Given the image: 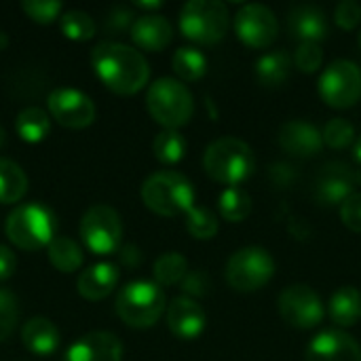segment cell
<instances>
[{
  "instance_id": "obj_27",
  "label": "cell",
  "mask_w": 361,
  "mask_h": 361,
  "mask_svg": "<svg viewBox=\"0 0 361 361\" xmlns=\"http://www.w3.org/2000/svg\"><path fill=\"white\" fill-rule=\"evenodd\" d=\"M15 127H17V133L25 140V142H40L44 140V135L49 133L51 129V123H49V114L38 108V106H27L23 108L17 118H15Z\"/></svg>"
},
{
  "instance_id": "obj_35",
  "label": "cell",
  "mask_w": 361,
  "mask_h": 361,
  "mask_svg": "<svg viewBox=\"0 0 361 361\" xmlns=\"http://www.w3.org/2000/svg\"><path fill=\"white\" fill-rule=\"evenodd\" d=\"M19 322V300L11 290L0 288V343L6 341Z\"/></svg>"
},
{
  "instance_id": "obj_22",
  "label": "cell",
  "mask_w": 361,
  "mask_h": 361,
  "mask_svg": "<svg viewBox=\"0 0 361 361\" xmlns=\"http://www.w3.org/2000/svg\"><path fill=\"white\" fill-rule=\"evenodd\" d=\"M21 341L23 345L36 353V355H51L59 347V330L57 326L47 317H32L21 328Z\"/></svg>"
},
{
  "instance_id": "obj_11",
  "label": "cell",
  "mask_w": 361,
  "mask_h": 361,
  "mask_svg": "<svg viewBox=\"0 0 361 361\" xmlns=\"http://www.w3.org/2000/svg\"><path fill=\"white\" fill-rule=\"evenodd\" d=\"M279 313L288 326L298 328V330H311L324 322L326 307L313 288L305 283H296L281 292Z\"/></svg>"
},
{
  "instance_id": "obj_36",
  "label": "cell",
  "mask_w": 361,
  "mask_h": 361,
  "mask_svg": "<svg viewBox=\"0 0 361 361\" xmlns=\"http://www.w3.org/2000/svg\"><path fill=\"white\" fill-rule=\"evenodd\" d=\"M294 63L300 72L313 74L324 63V51L317 42H300L294 55Z\"/></svg>"
},
{
  "instance_id": "obj_41",
  "label": "cell",
  "mask_w": 361,
  "mask_h": 361,
  "mask_svg": "<svg viewBox=\"0 0 361 361\" xmlns=\"http://www.w3.org/2000/svg\"><path fill=\"white\" fill-rule=\"evenodd\" d=\"M104 25H106V32H110V34H114V32H125V30L131 32L133 13H131L127 6H123V4L112 6L110 13H108V17H106V23H104Z\"/></svg>"
},
{
  "instance_id": "obj_31",
  "label": "cell",
  "mask_w": 361,
  "mask_h": 361,
  "mask_svg": "<svg viewBox=\"0 0 361 361\" xmlns=\"http://www.w3.org/2000/svg\"><path fill=\"white\" fill-rule=\"evenodd\" d=\"M152 150H154V157L161 163L173 165V163H180L184 159V154H186V140H184V135L178 129H163L154 137Z\"/></svg>"
},
{
  "instance_id": "obj_23",
  "label": "cell",
  "mask_w": 361,
  "mask_h": 361,
  "mask_svg": "<svg viewBox=\"0 0 361 361\" xmlns=\"http://www.w3.org/2000/svg\"><path fill=\"white\" fill-rule=\"evenodd\" d=\"M330 319L341 328H351L361 319V292L353 286H345L334 292L330 307Z\"/></svg>"
},
{
  "instance_id": "obj_29",
  "label": "cell",
  "mask_w": 361,
  "mask_h": 361,
  "mask_svg": "<svg viewBox=\"0 0 361 361\" xmlns=\"http://www.w3.org/2000/svg\"><path fill=\"white\" fill-rule=\"evenodd\" d=\"M218 207H220V214L224 220L243 222L252 214V197L243 188L233 186V188L222 190V195L218 199Z\"/></svg>"
},
{
  "instance_id": "obj_1",
  "label": "cell",
  "mask_w": 361,
  "mask_h": 361,
  "mask_svg": "<svg viewBox=\"0 0 361 361\" xmlns=\"http://www.w3.org/2000/svg\"><path fill=\"white\" fill-rule=\"evenodd\" d=\"M91 63L99 80L123 95L137 93L150 78V66L146 57L116 40H102L91 51Z\"/></svg>"
},
{
  "instance_id": "obj_9",
  "label": "cell",
  "mask_w": 361,
  "mask_h": 361,
  "mask_svg": "<svg viewBox=\"0 0 361 361\" xmlns=\"http://www.w3.org/2000/svg\"><path fill=\"white\" fill-rule=\"evenodd\" d=\"M80 237L93 254H112L121 245L123 222L114 207L91 205L80 218Z\"/></svg>"
},
{
  "instance_id": "obj_12",
  "label": "cell",
  "mask_w": 361,
  "mask_h": 361,
  "mask_svg": "<svg viewBox=\"0 0 361 361\" xmlns=\"http://www.w3.org/2000/svg\"><path fill=\"white\" fill-rule=\"evenodd\" d=\"M237 38L252 49H267L277 40L279 23L275 13L260 2L243 4L235 15Z\"/></svg>"
},
{
  "instance_id": "obj_8",
  "label": "cell",
  "mask_w": 361,
  "mask_h": 361,
  "mask_svg": "<svg viewBox=\"0 0 361 361\" xmlns=\"http://www.w3.org/2000/svg\"><path fill=\"white\" fill-rule=\"evenodd\" d=\"M275 275V260L264 247L237 250L226 262V281L235 292L262 290Z\"/></svg>"
},
{
  "instance_id": "obj_2",
  "label": "cell",
  "mask_w": 361,
  "mask_h": 361,
  "mask_svg": "<svg viewBox=\"0 0 361 361\" xmlns=\"http://www.w3.org/2000/svg\"><path fill=\"white\" fill-rule=\"evenodd\" d=\"M203 167L212 180L233 188L254 173L256 157L247 142L239 137H220L205 148Z\"/></svg>"
},
{
  "instance_id": "obj_6",
  "label": "cell",
  "mask_w": 361,
  "mask_h": 361,
  "mask_svg": "<svg viewBox=\"0 0 361 361\" xmlns=\"http://www.w3.org/2000/svg\"><path fill=\"white\" fill-rule=\"evenodd\" d=\"M165 307V292L154 281H129L116 294V313L127 326L133 328L154 326L163 315Z\"/></svg>"
},
{
  "instance_id": "obj_42",
  "label": "cell",
  "mask_w": 361,
  "mask_h": 361,
  "mask_svg": "<svg viewBox=\"0 0 361 361\" xmlns=\"http://www.w3.org/2000/svg\"><path fill=\"white\" fill-rule=\"evenodd\" d=\"M271 180H273V184L275 186H279V188H288L294 180H296V171L290 167V165H273L271 167Z\"/></svg>"
},
{
  "instance_id": "obj_47",
  "label": "cell",
  "mask_w": 361,
  "mask_h": 361,
  "mask_svg": "<svg viewBox=\"0 0 361 361\" xmlns=\"http://www.w3.org/2000/svg\"><path fill=\"white\" fill-rule=\"evenodd\" d=\"M6 44H8V38H6V34H4V32H0V51H2Z\"/></svg>"
},
{
  "instance_id": "obj_20",
  "label": "cell",
  "mask_w": 361,
  "mask_h": 361,
  "mask_svg": "<svg viewBox=\"0 0 361 361\" xmlns=\"http://www.w3.org/2000/svg\"><path fill=\"white\" fill-rule=\"evenodd\" d=\"M129 34H131V38H133V42L137 47H142L146 51H161L171 42L173 27H171L167 17L146 13V15H142V17H137L133 21Z\"/></svg>"
},
{
  "instance_id": "obj_10",
  "label": "cell",
  "mask_w": 361,
  "mask_h": 361,
  "mask_svg": "<svg viewBox=\"0 0 361 361\" xmlns=\"http://www.w3.org/2000/svg\"><path fill=\"white\" fill-rule=\"evenodd\" d=\"M322 99L336 110L355 106L361 99V68L355 61L336 59L319 78Z\"/></svg>"
},
{
  "instance_id": "obj_37",
  "label": "cell",
  "mask_w": 361,
  "mask_h": 361,
  "mask_svg": "<svg viewBox=\"0 0 361 361\" xmlns=\"http://www.w3.org/2000/svg\"><path fill=\"white\" fill-rule=\"evenodd\" d=\"M21 6L32 19H36L40 23H47V21L55 19L63 8V4L59 0H23Z\"/></svg>"
},
{
  "instance_id": "obj_33",
  "label": "cell",
  "mask_w": 361,
  "mask_h": 361,
  "mask_svg": "<svg viewBox=\"0 0 361 361\" xmlns=\"http://www.w3.org/2000/svg\"><path fill=\"white\" fill-rule=\"evenodd\" d=\"M218 228H220L218 216L212 209H207V207H197L195 205L186 214V231L195 239H201V241L214 239L218 235Z\"/></svg>"
},
{
  "instance_id": "obj_45",
  "label": "cell",
  "mask_w": 361,
  "mask_h": 361,
  "mask_svg": "<svg viewBox=\"0 0 361 361\" xmlns=\"http://www.w3.org/2000/svg\"><path fill=\"white\" fill-rule=\"evenodd\" d=\"M135 6H142V8H161L163 2L161 0H135Z\"/></svg>"
},
{
  "instance_id": "obj_39",
  "label": "cell",
  "mask_w": 361,
  "mask_h": 361,
  "mask_svg": "<svg viewBox=\"0 0 361 361\" xmlns=\"http://www.w3.org/2000/svg\"><path fill=\"white\" fill-rule=\"evenodd\" d=\"M334 21L343 30H355L361 23V4L355 0H343L334 11Z\"/></svg>"
},
{
  "instance_id": "obj_25",
  "label": "cell",
  "mask_w": 361,
  "mask_h": 361,
  "mask_svg": "<svg viewBox=\"0 0 361 361\" xmlns=\"http://www.w3.org/2000/svg\"><path fill=\"white\" fill-rule=\"evenodd\" d=\"M49 260L61 273H72L82 264V247L72 237L55 235L49 243Z\"/></svg>"
},
{
  "instance_id": "obj_14",
  "label": "cell",
  "mask_w": 361,
  "mask_h": 361,
  "mask_svg": "<svg viewBox=\"0 0 361 361\" xmlns=\"http://www.w3.org/2000/svg\"><path fill=\"white\" fill-rule=\"evenodd\" d=\"M360 176L345 163H328L315 182V199L319 205H343L351 195H355V186Z\"/></svg>"
},
{
  "instance_id": "obj_43",
  "label": "cell",
  "mask_w": 361,
  "mask_h": 361,
  "mask_svg": "<svg viewBox=\"0 0 361 361\" xmlns=\"http://www.w3.org/2000/svg\"><path fill=\"white\" fill-rule=\"evenodd\" d=\"M15 267H17L15 252L6 245H0V281L8 279L15 273Z\"/></svg>"
},
{
  "instance_id": "obj_28",
  "label": "cell",
  "mask_w": 361,
  "mask_h": 361,
  "mask_svg": "<svg viewBox=\"0 0 361 361\" xmlns=\"http://www.w3.org/2000/svg\"><path fill=\"white\" fill-rule=\"evenodd\" d=\"M171 66L180 80H199L207 72V59L195 47H180L173 53Z\"/></svg>"
},
{
  "instance_id": "obj_48",
  "label": "cell",
  "mask_w": 361,
  "mask_h": 361,
  "mask_svg": "<svg viewBox=\"0 0 361 361\" xmlns=\"http://www.w3.org/2000/svg\"><path fill=\"white\" fill-rule=\"evenodd\" d=\"M4 142H6V131H4V127L0 125V148L4 146Z\"/></svg>"
},
{
  "instance_id": "obj_13",
  "label": "cell",
  "mask_w": 361,
  "mask_h": 361,
  "mask_svg": "<svg viewBox=\"0 0 361 361\" xmlns=\"http://www.w3.org/2000/svg\"><path fill=\"white\" fill-rule=\"evenodd\" d=\"M49 110L53 118L70 129H80L93 123L95 104L93 99L74 87H55L49 93Z\"/></svg>"
},
{
  "instance_id": "obj_3",
  "label": "cell",
  "mask_w": 361,
  "mask_h": 361,
  "mask_svg": "<svg viewBox=\"0 0 361 361\" xmlns=\"http://www.w3.org/2000/svg\"><path fill=\"white\" fill-rule=\"evenodd\" d=\"M142 199L159 216H180L195 207V188L178 171H157L142 184Z\"/></svg>"
},
{
  "instance_id": "obj_17",
  "label": "cell",
  "mask_w": 361,
  "mask_h": 361,
  "mask_svg": "<svg viewBox=\"0 0 361 361\" xmlns=\"http://www.w3.org/2000/svg\"><path fill=\"white\" fill-rule=\"evenodd\" d=\"M167 326L173 336L182 341H195L205 332L207 315L195 298L178 296L167 305Z\"/></svg>"
},
{
  "instance_id": "obj_16",
  "label": "cell",
  "mask_w": 361,
  "mask_h": 361,
  "mask_svg": "<svg viewBox=\"0 0 361 361\" xmlns=\"http://www.w3.org/2000/svg\"><path fill=\"white\" fill-rule=\"evenodd\" d=\"M307 361H361V347L345 330H324L309 343Z\"/></svg>"
},
{
  "instance_id": "obj_15",
  "label": "cell",
  "mask_w": 361,
  "mask_h": 361,
  "mask_svg": "<svg viewBox=\"0 0 361 361\" xmlns=\"http://www.w3.org/2000/svg\"><path fill=\"white\" fill-rule=\"evenodd\" d=\"M123 343L116 334L95 330L74 341L61 361H121Z\"/></svg>"
},
{
  "instance_id": "obj_38",
  "label": "cell",
  "mask_w": 361,
  "mask_h": 361,
  "mask_svg": "<svg viewBox=\"0 0 361 361\" xmlns=\"http://www.w3.org/2000/svg\"><path fill=\"white\" fill-rule=\"evenodd\" d=\"M182 290L188 298H201L212 292V279L205 271H188L182 281Z\"/></svg>"
},
{
  "instance_id": "obj_7",
  "label": "cell",
  "mask_w": 361,
  "mask_h": 361,
  "mask_svg": "<svg viewBox=\"0 0 361 361\" xmlns=\"http://www.w3.org/2000/svg\"><path fill=\"white\" fill-rule=\"evenodd\" d=\"M231 15L220 0H190L180 11V30L201 44H216L228 32Z\"/></svg>"
},
{
  "instance_id": "obj_30",
  "label": "cell",
  "mask_w": 361,
  "mask_h": 361,
  "mask_svg": "<svg viewBox=\"0 0 361 361\" xmlns=\"http://www.w3.org/2000/svg\"><path fill=\"white\" fill-rule=\"evenodd\" d=\"M186 275H188V262L178 252L161 254L154 260V279H157L159 286H176V283H182Z\"/></svg>"
},
{
  "instance_id": "obj_4",
  "label": "cell",
  "mask_w": 361,
  "mask_h": 361,
  "mask_svg": "<svg viewBox=\"0 0 361 361\" xmlns=\"http://www.w3.org/2000/svg\"><path fill=\"white\" fill-rule=\"evenodd\" d=\"M146 106L150 116L165 129H178L186 125L195 110V99L190 89L171 76L154 80L146 93Z\"/></svg>"
},
{
  "instance_id": "obj_46",
  "label": "cell",
  "mask_w": 361,
  "mask_h": 361,
  "mask_svg": "<svg viewBox=\"0 0 361 361\" xmlns=\"http://www.w3.org/2000/svg\"><path fill=\"white\" fill-rule=\"evenodd\" d=\"M353 157H355V161L361 165V135L355 140V146H353Z\"/></svg>"
},
{
  "instance_id": "obj_24",
  "label": "cell",
  "mask_w": 361,
  "mask_h": 361,
  "mask_svg": "<svg viewBox=\"0 0 361 361\" xmlns=\"http://www.w3.org/2000/svg\"><path fill=\"white\" fill-rule=\"evenodd\" d=\"M290 70H292V57L283 49L271 51V53L258 57V61H256V78L260 80V85H264L269 89L281 87L288 80Z\"/></svg>"
},
{
  "instance_id": "obj_32",
  "label": "cell",
  "mask_w": 361,
  "mask_h": 361,
  "mask_svg": "<svg viewBox=\"0 0 361 361\" xmlns=\"http://www.w3.org/2000/svg\"><path fill=\"white\" fill-rule=\"evenodd\" d=\"M59 27L72 40H89L95 34V27L97 25H95L93 17L89 13L78 11V8H70V11L61 13Z\"/></svg>"
},
{
  "instance_id": "obj_40",
  "label": "cell",
  "mask_w": 361,
  "mask_h": 361,
  "mask_svg": "<svg viewBox=\"0 0 361 361\" xmlns=\"http://www.w3.org/2000/svg\"><path fill=\"white\" fill-rule=\"evenodd\" d=\"M341 220L343 224L353 231L361 233V192L351 195L343 205H341Z\"/></svg>"
},
{
  "instance_id": "obj_34",
  "label": "cell",
  "mask_w": 361,
  "mask_h": 361,
  "mask_svg": "<svg viewBox=\"0 0 361 361\" xmlns=\"http://www.w3.org/2000/svg\"><path fill=\"white\" fill-rule=\"evenodd\" d=\"M322 135H324V144H328L334 150H343L351 146V142L355 140V127L347 118H332L324 127Z\"/></svg>"
},
{
  "instance_id": "obj_44",
  "label": "cell",
  "mask_w": 361,
  "mask_h": 361,
  "mask_svg": "<svg viewBox=\"0 0 361 361\" xmlns=\"http://www.w3.org/2000/svg\"><path fill=\"white\" fill-rule=\"evenodd\" d=\"M118 258H121V262H123V264H127V267H137V264H140V260H142V254H140V250H137L133 243H127V245H123V247H121Z\"/></svg>"
},
{
  "instance_id": "obj_5",
  "label": "cell",
  "mask_w": 361,
  "mask_h": 361,
  "mask_svg": "<svg viewBox=\"0 0 361 361\" xmlns=\"http://www.w3.org/2000/svg\"><path fill=\"white\" fill-rule=\"evenodd\" d=\"M55 214L38 203H21L6 218V235L21 250H40L55 237Z\"/></svg>"
},
{
  "instance_id": "obj_19",
  "label": "cell",
  "mask_w": 361,
  "mask_h": 361,
  "mask_svg": "<svg viewBox=\"0 0 361 361\" xmlns=\"http://www.w3.org/2000/svg\"><path fill=\"white\" fill-rule=\"evenodd\" d=\"M290 32L300 42H322L330 34V23L326 13L315 4H296L288 17Z\"/></svg>"
},
{
  "instance_id": "obj_18",
  "label": "cell",
  "mask_w": 361,
  "mask_h": 361,
  "mask_svg": "<svg viewBox=\"0 0 361 361\" xmlns=\"http://www.w3.org/2000/svg\"><path fill=\"white\" fill-rule=\"evenodd\" d=\"M277 140H279V146L283 148V152H288L290 157H296V159H311V157L319 154L324 148L322 131L307 121H288L279 129Z\"/></svg>"
},
{
  "instance_id": "obj_26",
  "label": "cell",
  "mask_w": 361,
  "mask_h": 361,
  "mask_svg": "<svg viewBox=\"0 0 361 361\" xmlns=\"http://www.w3.org/2000/svg\"><path fill=\"white\" fill-rule=\"evenodd\" d=\"M27 190L25 171L8 159H0V203H15Z\"/></svg>"
},
{
  "instance_id": "obj_49",
  "label": "cell",
  "mask_w": 361,
  "mask_h": 361,
  "mask_svg": "<svg viewBox=\"0 0 361 361\" xmlns=\"http://www.w3.org/2000/svg\"><path fill=\"white\" fill-rule=\"evenodd\" d=\"M357 42H360V49H361V32H360V36H357Z\"/></svg>"
},
{
  "instance_id": "obj_21",
  "label": "cell",
  "mask_w": 361,
  "mask_h": 361,
  "mask_svg": "<svg viewBox=\"0 0 361 361\" xmlns=\"http://www.w3.org/2000/svg\"><path fill=\"white\" fill-rule=\"evenodd\" d=\"M118 267L114 262H95L78 275V292L87 300L106 298L118 283Z\"/></svg>"
}]
</instances>
